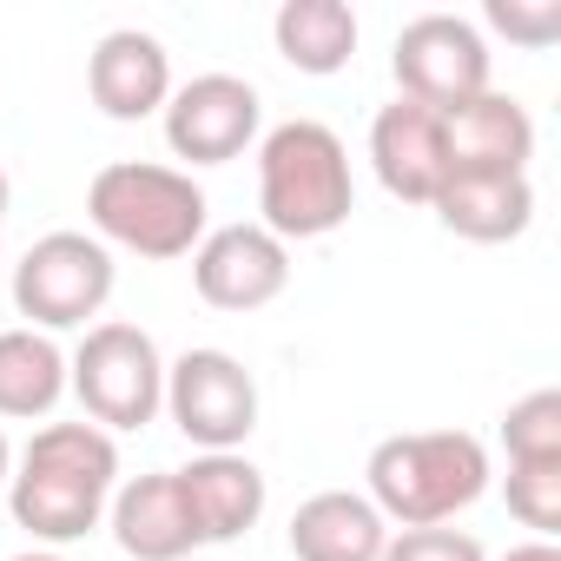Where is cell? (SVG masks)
<instances>
[{
  "label": "cell",
  "mask_w": 561,
  "mask_h": 561,
  "mask_svg": "<svg viewBox=\"0 0 561 561\" xmlns=\"http://www.w3.org/2000/svg\"><path fill=\"white\" fill-rule=\"evenodd\" d=\"M205 185L179 165H152V159H113L93 172L87 185V225L106 251H133L146 264H172L192 257L205 225Z\"/></svg>",
  "instance_id": "cell-4"
},
{
  "label": "cell",
  "mask_w": 561,
  "mask_h": 561,
  "mask_svg": "<svg viewBox=\"0 0 561 561\" xmlns=\"http://www.w3.org/2000/svg\"><path fill=\"white\" fill-rule=\"evenodd\" d=\"M14 561H67L60 548H27V554H14Z\"/></svg>",
  "instance_id": "cell-26"
},
{
  "label": "cell",
  "mask_w": 561,
  "mask_h": 561,
  "mask_svg": "<svg viewBox=\"0 0 561 561\" xmlns=\"http://www.w3.org/2000/svg\"><path fill=\"white\" fill-rule=\"evenodd\" d=\"M172 476H179V495H185L198 548H231V541H244L264 522L271 482H264V469L244 449H205V456H192Z\"/></svg>",
  "instance_id": "cell-12"
},
{
  "label": "cell",
  "mask_w": 561,
  "mask_h": 561,
  "mask_svg": "<svg viewBox=\"0 0 561 561\" xmlns=\"http://www.w3.org/2000/svg\"><path fill=\"white\" fill-rule=\"evenodd\" d=\"M390 73H397V100H416V106H430L443 119L495 87L489 80V41L462 14H416V21H403V34L390 47Z\"/></svg>",
  "instance_id": "cell-7"
},
{
  "label": "cell",
  "mask_w": 561,
  "mask_h": 561,
  "mask_svg": "<svg viewBox=\"0 0 561 561\" xmlns=\"http://www.w3.org/2000/svg\"><path fill=\"white\" fill-rule=\"evenodd\" d=\"M106 528H113V541H119L126 561H185L198 548L172 469H152V476L119 482L113 502H106Z\"/></svg>",
  "instance_id": "cell-14"
},
{
  "label": "cell",
  "mask_w": 561,
  "mask_h": 561,
  "mask_svg": "<svg viewBox=\"0 0 561 561\" xmlns=\"http://www.w3.org/2000/svg\"><path fill=\"white\" fill-rule=\"evenodd\" d=\"M502 502L522 528H535V541H554L561 535V462H508Z\"/></svg>",
  "instance_id": "cell-21"
},
{
  "label": "cell",
  "mask_w": 561,
  "mask_h": 561,
  "mask_svg": "<svg viewBox=\"0 0 561 561\" xmlns=\"http://www.w3.org/2000/svg\"><path fill=\"white\" fill-rule=\"evenodd\" d=\"M159 126H165L172 159H185V165H231L238 152H251L264 139V100L238 73H192L185 87H172Z\"/></svg>",
  "instance_id": "cell-9"
},
{
  "label": "cell",
  "mask_w": 561,
  "mask_h": 561,
  "mask_svg": "<svg viewBox=\"0 0 561 561\" xmlns=\"http://www.w3.org/2000/svg\"><path fill=\"white\" fill-rule=\"evenodd\" d=\"M271 41L277 54H285V67L311 73V80H331L357 60V14H351V0H285V8L271 14Z\"/></svg>",
  "instance_id": "cell-18"
},
{
  "label": "cell",
  "mask_w": 561,
  "mask_h": 561,
  "mask_svg": "<svg viewBox=\"0 0 561 561\" xmlns=\"http://www.w3.org/2000/svg\"><path fill=\"white\" fill-rule=\"evenodd\" d=\"M67 397V351L47 331H0V416L8 423H34L54 416Z\"/></svg>",
  "instance_id": "cell-19"
},
{
  "label": "cell",
  "mask_w": 561,
  "mask_h": 561,
  "mask_svg": "<svg viewBox=\"0 0 561 561\" xmlns=\"http://www.w3.org/2000/svg\"><path fill=\"white\" fill-rule=\"evenodd\" d=\"M377 561H489L469 528H390Z\"/></svg>",
  "instance_id": "cell-23"
},
{
  "label": "cell",
  "mask_w": 561,
  "mask_h": 561,
  "mask_svg": "<svg viewBox=\"0 0 561 561\" xmlns=\"http://www.w3.org/2000/svg\"><path fill=\"white\" fill-rule=\"evenodd\" d=\"M119 489V443L100 423H41L27 449H14L8 508L14 528H27L41 548L87 541L106 522V502Z\"/></svg>",
  "instance_id": "cell-1"
},
{
  "label": "cell",
  "mask_w": 561,
  "mask_h": 561,
  "mask_svg": "<svg viewBox=\"0 0 561 561\" xmlns=\"http://www.w3.org/2000/svg\"><path fill=\"white\" fill-rule=\"evenodd\" d=\"M502 456L508 462H561V390H528L502 410Z\"/></svg>",
  "instance_id": "cell-20"
},
{
  "label": "cell",
  "mask_w": 561,
  "mask_h": 561,
  "mask_svg": "<svg viewBox=\"0 0 561 561\" xmlns=\"http://www.w3.org/2000/svg\"><path fill=\"white\" fill-rule=\"evenodd\" d=\"M285 541H291V561H377L390 541V522L357 489H318L311 502H298Z\"/></svg>",
  "instance_id": "cell-16"
},
{
  "label": "cell",
  "mask_w": 561,
  "mask_h": 561,
  "mask_svg": "<svg viewBox=\"0 0 561 561\" xmlns=\"http://www.w3.org/2000/svg\"><path fill=\"white\" fill-rule=\"evenodd\" d=\"M502 561H561V548H554V541H515Z\"/></svg>",
  "instance_id": "cell-24"
},
{
  "label": "cell",
  "mask_w": 561,
  "mask_h": 561,
  "mask_svg": "<svg viewBox=\"0 0 561 561\" xmlns=\"http://www.w3.org/2000/svg\"><path fill=\"white\" fill-rule=\"evenodd\" d=\"M67 390L80 397L87 423H100L106 436L119 430H146L159 410H165V357L152 344V331L139 324H93L73 357H67Z\"/></svg>",
  "instance_id": "cell-5"
},
{
  "label": "cell",
  "mask_w": 561,
  "mask_h": 561,
  "mask_svg": "<svg viewBox=\"0 0 561 561\" xmlns=\"http://www.w3.org/2000/svg\"><path fill=\"white\" fill-rule=\"evenodd\" d=\"M436 225L469 244H508L535 225V185L528 172H449L436 192Z\"/></svg>",
  "instance_id": "cell-15"
},
{
  "label": "cell",
  "mask_w": 561,
  "mask_h": 561,
  "mask_svg": "<svg viewBox=\"0 0 561 561\" xmlns=\"http://www.w3.org/2000/svg\"><path fill=\"white\" fill-rule=\"evenodd\" d=\"M165 416L198 456L205 449H244L257 430V377L231 351L198 344V351L165 364Z\"/></svg>",
  "instance_id": "cell-8"
},
{
  "label": "cell",
  "mask_w": 561,
  "mask_h": 561,
  "mask_svg": "<svg viewBox=\"0 0 561 561\" xmlns=\"http://www.w3.org/2000/svg\"><path fill=\"white\" fill-rule=\"evenodd\" d=\"M370 165L377 185L403 205H436V192L449 185V119L416 106V100H390L370 119Z\"/></svg>",
  "instance_id": "cell-11"
},
{
  "label": "cell",
  "mask_w": 561,
  "mask_h": 561,
  "mask_svg": "<svg viewBox=\"0 0 561 561\" xmlns=\"http://www.w3.org/2000/svg\"><path fill=\"white\" fill-rule=\"evenodd\" d=\"M535 159V119L515 93H476L449 113V165L456 172H528Z\"/></svg>",
  "instance_id": "cell-17"
},
{
  "label": "cell",
  "mask_w": 561,
  "mask_h": 561,
  "mask_svg": "<svg viewBox=\"0 0 561 561\" xmlns=\"http://www.w3.org/2000/svg\"><path fill=\"white\" fill-rule=\"evenodd\" d=\"M364 495L390 528H449L462 508H476L495 482L482 436L469 430H403L383 436L364 462Z\"/></svg>",
  "instance_id": "cell-2"
},
{
  "label": "cell",
  "mask_w": 561,
  "mask_h": 561,
  "mask_svg": "<svg viewBox=\"0 0 561 561\" xmlns=\"http://www.w3.org/2000/svg\"><path fill=\"white\" fill-rule=\"evenodd\" d=\"M8 198H14V185H8V165H0V225H8Z\"/></svg>",
  "instance_id": "cell-27"
},
{
  "label": "cell",
  "mask_w": 561,
  "mask_h": 561,
  "mask_svg": "<svg viewBox=\"0 0 561 561\" xmlns=\"http://www.w3.org/2000/svg\"><path fill=\"white\" fill-rule=\"evenodd\" d=\"M0 251H8V225H0Z\"/></svg>",
  "instance_id": "cell-28"
},
{
  "label": "cell",
  "mask_w": 561,
  "mask_h": 561,
  "mask_svg": "<svg viewBox=\"0 0 561 561\" xmlns=\"http://www.w3.org/2000/svg\"><path fill=\"white\" fill-rule=\"evenodd\" d=\"M482 21H489L508 47L541 54V47H554V41H561V0H489Z\"/></svg>",
  "instance_id": "cell-22"
},
{
  "label": "cell",
  "mask_w": 561,
  "mask_h": 561,
  "mask_svg": "<svg viewBox=\"0 0 561 561\" xmlns=\"http://www.w3.org/2000/svg\"><path fill=\"white\" fill-rule=\"evenodd\" d=\"M357 211L351 152L324 119H285L257 139V225L285 244L331 238Z\"/></svg>",
  "instance_id": "cell-3"
},
{
  "label": "cell",
  "mask_w": 561,
  "mask_h": 561,
  "mask_svg": "<svg viewBox=\"0 0 561 561\" xmlns=\"http://www.w3.org/2000/svg\"><path fill=\"white\" fill-rule=\"evenodd\" d=\"M192 291L211 311H264L291 291V244L271 238L264 225H218L192 251Z\"/></svg>",
  "instance_id": "cell-10"
},
{
  "label": "cell",
  "mask_w": 561,
  "mask_h": 561,
  "mask_svg": "<svg viewBox=\"0 0 561 561\" xmlns=\"http://www.w3.org/2000/svg\"><path fill=\"white\" fill-rule=\"evenodd\" d=\"M8 476H14V443H8V430H0V489H8Z\"/></svg>",
  "instance_id": "cell-25"
},
{
  "label": "cell",
  "mask_w": 561,
  "mask_h": 561,
  "mask_svg": "<svg viewBox=\"0 0 561 561\" xmlns=\"http://www.w3.org/2000/svg\"><path fill=\"white\" fill-rule=\"evenodd\" d=\"M119 285V264L93 231H47L14 264V311L27 331H93Z\"/></svg>",
  "instance_id": "cell-6"
},
{
  "label": "cell",
  "mask_w": 561,
  "mask_h": 561,
  "mask_svg": "<svg viewBox=\"0 0 561 561\" xmlns=\"http://www.w3.org/2000/svg\"><path fill=\"white\" fill-rule=\"evenodd\" d=\"M87 93L119 126L165 113V100H172V54H165V41L146 34V27L100 34V47L87 54Z\"/></svg>",
  "instance_id": "cell-13"
}]
</instances>
